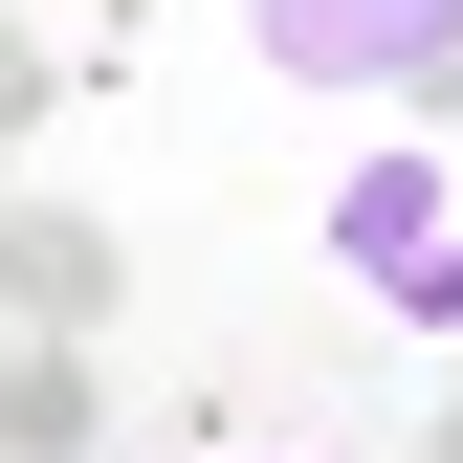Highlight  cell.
Here are the masks:
<instances>
[{
	"label": "cell",
	"instance_id": "6da1fadb",
	"mask_svg": "<svg viewBox=\"0 0 463 463\" xmlns=\"http://www.w3.org/2000/svg\"><path fill=\"white\" fill-rule=\"evenodd\" d=\"M331 265H354L397 331H463V177L441 155H354V177H331Z\"/></svg>",
	"mask_w": 463,
	"mask_h": 463
},
{
	"label": "cell",
	"instance_id": "7a4b0ae2",
	"mask_svg": "<svg viewBox=\"0 0 463 463\" xmlns=\"http://www.w3.org/2000/svg\"><path fill=\"white\" fill-rule=\"evenodd\" d=\"M243 44L287 89H441L463 67V0H243Z\"/></svg>",
	"mask_w": 463,
	"mask_h": 463
},
{
	"label": "cell",
	"instance_id": "3957f363",
	"mask_svg": "<svg viewBox=\"0 0 463 463\" xmlns=\"http://www.w3.org/2000/svg\"><path fill=\"white\" fill-rule=\"evenodd\" d=\"M110 287H133V265H110L89 199H0V331H23V354H89Z\"/></svg>",
	"mask_w": 463,
	"mask_h": 463
},
{
	"label": "cell",
	"instance_id": "277c9868",
	"mask_svg": "<svg viewBox=\"0 0 463 463\" xmlns=\"http://www.w3.org/2000/svg\"><path fill=\"white\" fill-rule=\"evenodd\" d=\"M0 463H89V354H23L0 331Z\"/></svg>",
	"mask_w": 463,
	"mask_h": 463
},
{
	"label": "cell",
	"instance_id": "5b68a950",
	"mask_svg": "<svg viewBox=\"0 0 463 463\" xmlns=\"http://www.w3.org/2000/svg\"><path fill=\"white\" fill-rule=\"evenodd\" d=\"M23 133H44V44L0 23V155H23Z\"/></svg>",
	"mask_w": 463,
	"mask_h": 463
},
{
	"label": "cell",
	"instance_id": "8992f818",
	"mask_svg": "<svg viewBox=\"0 0 463 463\" xmlns=\"http://www.w3.org/2000/svg\"><path fill=\"white\" fill-rule=\"evenodd\" d=\"M420 463H463V397H441V441H420Z\"/></svg>",
	"mask_w": 463,
	"mask_h": 463
}]
</instances>
